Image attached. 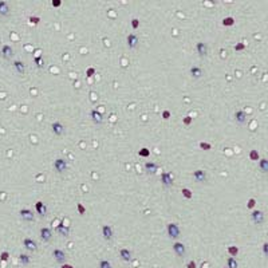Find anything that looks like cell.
<instances>
[{
  "label": "cell",
  "instance_id": "obj_33",
  "mask_svg": "<svg viewBox=\"0 0 268 268\" xmlns=\"http://www.w3.org/2000/svg\"><path fill=\"white\" fill-rule=\"evenodd\" d=\"M77 209H78V213H79L80 216H83V214L86 213V207L82 204V202H78L77 204Z\"/></svg>",
  "mask_w": 268,
  "mask_h": 268
},
{
  "label": "cell",
  "instance_id": "obj_25",
  "mask_svg": "<svg viewBox=\"0 0 268 268\" xmlns=\"http://www.w3.org/2000/svg\"><path fill=\"white\" fill-rule=\"evenodd\" d=\"M259 169L263 173H268V160L267 158H263V160L259 161Z\"/></svg>",
  "mask_w": 268,
  "mask_h": 268
},
{
  "label": "cell",
  "instance_id": "obj_16",
  "mask_svg": "<svg viewBox=\"0 0 268 268\" xmlns=\"http://www.w3.org/2000/svg\"><path fill=\"white\" fill-rule=\"evenodd\" d=\"M55 229H57V232H58L60 236H63V237H67V236L70 235V227H68V225H64L63 223L58 224V227H57Z\"/></svg>",
  "mask_w": 268,
  "mask_h": 268
},
{
  "label": "cell",
  "instance_id": "obj_30",
  "mask_svg": "<svg viewBox=\"0 0 268 268\" xmlns=\"http://www.w3.org/2000/svg\"><path fill=\"white\" fill-rule=\"evenodd\" d=\"M19 260H20V263L23 264V266H28V264H30V261H31V259H30L28 255H24V253H21L20 256H19Z\"/></svg>",
  "mask_w": 268,
  "mask_h": 268
},
{
  "label": "cell",
  "instance_id": "obj_32",
  "mask_svg": "<svg viewBox=\"0 0 268 268\" xmlns=\"http://www.w3.org/2000/svg\"><path fill=\"white\" fill-rule=\"evenodd\" d=\"M138 154L141 155V157H144V158H148L149 155H150V150H149L148 148H142V149H139Z\"/></svg>",
  "mask_w": 268,
  "mask_h": 268
},
{
  "label": "cell",
  "instance_id": "obj_22",
  "mask_svg": "<svg viewBox=\"0 0 268 268\" xmlns=\"http://www.w3.org/2000/svg\"><path fill=\"white\" fill-rule=\"evenodd\" d=\"M158 170V165L155 162H146L145 164V172L148 174H154Z\"/></svg>",
  "mask_w": 268,
  "mask_h": 268
},
{
  "label": "cell",
  "instance_id": "obj_23",
  "mask_svg": "<svg viewBox=\"0 0 268 268\" xmlns=\"http://www.w3.org/2000/svg\"><path fill=\"white\" fill-rule=\"evenodd\" d=\"M0 15L2 16H8L10 15V5L7 2H0Z\"/></svg>",
  "mask_w": 268,
  "mask_h": 268
},
{
  "label": "cell",
  "instance_id": "obj_10",
  "mask_svg": "<svg viewBox=\"0 0 268 268\" xmlns=\"http://www.w3.org/2000/svg\"><path fill=\"white\" fill-rule=\"evenodd\" d=\"M51 129H52V133H54L57 137L63 136L64 134V126L62 125V122H59V121H55V122L51 123Z\"/></svg>",
  "mask_w": 268,
  "mask_h": 268
},
{
  "label": "cell",
  "instance_id": "obj_39",
  "mask_svg": "<svg viewBox=\"0 0 268 268\" xmlns=\"http://www.w3.org/2000/svg\"><path fill=\"white\" fill-rule=\"evenodd\" d=\"M243 50H245L244 43H237V44H235V51H243Z\"/></svg>",
  "mask_w": 268,
  "mask_h": 268
},
{
  "label": "cell",
  "instance_id": "obj_21",
  "mask_svg": "<svg viewBox=\"0 0 268 268\" xmlns=\"http://www.w3.org/2000/svg\"><path fill=\"white\" fill-rule=\"evenodd\" d=\"M189 73H191L192 78H196V79H198V78L202 77V68L200 66H192L191 70H189Z\"/></svg>",
  "mask_w": 268,
  "mask_h": 268
},
{
  "label": "cell",
  "instance_id": "obj_37",
  "mask_svg": "<svg viewBox=\"0 0 268 268\" xmlns=\"http://www.w3.org/2000/svg\"><path fill=\"white\" fill-rule=\"evenodd\" d=\"M95 73H96V70H95L94 67H89V68L86 70V75H87V77H94Z\"/></svg>",
  "mask_w": 268,
  "mask_h": 268
},
{
  "label": "cell",
  "instance_id": "obj_9",
  "mask_svg": "<svg viewBox=\"0 0 268 268\" xmlns=\"http://www.w3.org/2000/svg\"><path fill=\"white\" fill-rule=\"evenodd\" d=\"M173 251H174V253H176L177 256H180V257L185 256V253H186V248H185V245H184L181 241H176V243H174V244H173Z\"/></svg>",
  "mask_w": 268,
  "mask_h": 268
},
{
  "label": "cell",
  "instance_id": "obj_17",
  "mask_svg": "<svg viewBox=\"0 0 268 268\" xmlns=\"http://www.w3.org/2000/svg\"><path fill=\"white\" fill-rule=\"evenodd\" d=\"M119 256L123 261L129 263V261H132V251L127 249V248H121L119 249Z\"/></svg>",
  "mask_w": 268,
  "mask_h": 268
},
{
  "label": "cell",
  "instance_id": "obj_27",
  "mask_svg": "<svg viewBox=\"0 0 268 268\" xmlns=\"http://www.w3.org/2000/svg\"><path fill=\"white\" fill-rule=\"evenodd\" d=\"M233 24H235V18L227 16V18H224V19H223V26H225V27H232Z\"/></svg>",
  "mask_w": 268,
  "mask_h": 268
},
{
  "label": "cell",
  "instance_id": "obj_19",
  "mask_svg": "<svg viewBox=\"0 0 268 268\" xmlns=\"http://www.w3.org/2000/svg\"><path fill=\"white\" fill-rule=\"evenodd\" d=\"M40 239L43 240V241H50V240L52 239V232L50 228H42L40 229Z\"/></svg>",
  "mask_w": 268,
  "mask_h": 268
},
{
  "label": "cell",
  "instance_id": "obj_35",
  "mask_svg": "<svg viewBox=\"0 0 268 268\" xmlns=\"http://www.w3.org/2000/svg\"><path fill=\"white\" fill-rule=\"evenodd\" d=\"M198 146H200L201 150H211V149H212V145L209 144V142H204V141H201Z\"/></svg>",
  "mask_w": 268,
  "mask_h": 268
},
{
  "label": "cell",
  "instance_id": "obj_4",
  "mask_svg": "<svg viewBox=\"0 0 268 268\" xmlns=\"http://www.w3.org/2000/svg\"><path fill=\"white\" fill-rule=\"evenodd\" d=\"M196 51H197V54H198L200 58H205L208 55V52H209V47H208L207 43L198 42L197 44H196Z\"/></svg>",
  "mask_w": 268,
  "mask_h": 268
},
{
  "label": "cell",
  "instance_id": "obj_13",
  "mask_svg": "<svg viewBox=\"0 0 268 268\" xmlns=\"http://www.w3.org/2000/svg\"><path fill=\"white\" fill-rule=\"evenodd\" d=\"M193 178H194L197 182H205L207 178H208L207 172H205V170H201V169L194 170V172H193Z\"/></svg>",
  "mask_w": 268,
  "mask_h": 268
},
{
  "label": "cell",
  "instance_id": "obj_15",
  "mask_svg": "<svg viewBox=\"0 0 268 268\" xmlns=\"http://www.w3.org/2000/svg\"><path fill=\"white\" fill-rule=\"evenodd\" d=\"M2 57L4 59H11L14 57V48L8 44H4L2 47Z\"/></svg>",
  "mask_w": 268,
  "mask_h": 268
},
{
  "label": "cell",
  "instance_id": "obj_7",
  "mask_svg": "<svg viewBox=\"0 0 268 268\" xmlns=\"http://www.w3.org/2000/svg\"><path fill=\"white\" fill-rule=\"evenodd\" d=\"M52 256H54V259L57 260V263H60V264H66V253H64V251H62V249H54L52 251Z\"/></svg>",
  "mask_w": 268,
  "mask_h": 268
},
{
  "label": "cell",
  "instance_id": "obj_43",
  "mask_svg": "<svg viewBox=\"0 0 268 268\" xmlns=\"http://www.w3.org/2000/svg\"><path fill=\"white\" fill-rule=\"evenodd\" d=\"M8 257H10V253H8V252H3V253L0 255V260H3V261H7Z\"/></svg>",
  "mask_w": 268,
  "mask_h": 268
},
{
  "label": "cell",
  "instance_id": "obj_20",
  "mask_svg": "<svg viewBox=\"0 0 268 268\" xmlns=\"http://www.w3.org/2000/svg\"><path fill=\"white\" fill-rule=\"evenodd\" d=\"M35 211H36V213H38V214H40V216H44V214L47 213V207H46L44 202L38 201L35 204Z\"/></svg>",
  "mask_w": 268,
  "mask_h": 268
},
{
  "label": "cell",
  "instance_id": "obj_18",
  "mask_svg": "<svg viewBox=\"0 0 268 268\" xmlns=\"http://www.w3.org/2000/svg\"><path fill=\"white\" fill-rule=\"evenodd\" d=\"M20 217L24 221H32L34 219H35V214H34V212L30 211V209H21L20 211Z\"/></svg>",
  "mask_w": 268,
  "mask_h": 268
},
{
  "label": "cell",
  "instance_id": "obj_14",
  "mask_svg": "<svg viewBox=\"0 0 268 268\" xmlns=\"http://www.w3.org/2000/svg\"><path fill=\"white\" fill-rule=\"evenodd\" d=\"M233 117H235V121L239 125H244L245 122H247V114H245L243 110L235 111V115H233Z\"/></svg>",
  "mask_w": 268,
  "mask_h": 268
},
{
  "label": "cell",
  "instance_id": "obj_3",
  "mask_svg": "<svg viewBox=\"0 0 268 268\" xmlns=\"http://www.w3.org/2000/svg\"><path fill=\"white\" fill-rule=\"evenodd\" d=\"M54 168L58 173H63L64 170L68 168V162L64 158H58V160L54 161Z\"/></svg>",
  "mask_w": 268,
  "mask_h": 268
},
{
  "label": "cell",
  "instance_id": "obj_42",
  "mask_svg": "<svg viewBox=\"0 0 268 268\" xmlns=\"http://www.w3.org/2000/svg\"><path fill=\"white\" fill-rule=\"evenodd\" d=\"M170 115H172V113H170L169 110H164L162 111V118H164V119H170Z\"/></svg>",
  "mask_w": 268,
  "mask_h": 268
},
{
  "label": "cell",
  "instance_id": "obj_28",
  "mask_svg": "<svg viewBox=\"0 0 268 268\" xmlns=\"http://www.w3.org/2000/svg\"><path fill=\"white\" fill-rule=\"evenodd\" d=\"M181 193H182V196L186 198V200H191V198L193 197V192H192L189 188H182V189H181Z\"/></svg>",
  "mask_w": 268,
  "mask_h": 268
},
{
  "label": "cell",
  "instance_id": "obj_38",
  "mask_svg": "<svg viewBox=\"0 0 268 268\" xmlns=\"http://www.w3.org/2000/svg\"><path fill=\"white\" fill-rule=\"evenodd\" d=\"M138 27H139V19H137V18L132 19V28H133V30H137Z\"/></svg>",
  "mask_w": 268,
  "mask_h": 268
},
{
  "label": "cell",
  "instance_id": "obj_36",
  "mask_svg": "<svg viewBox=\"0 0 268 268\" xmlns=\"http://www.w3.org/2000/svg\"><path fill=\"white\" fill-rule=\"evenodd\" d=\"M182 122H184V125H185V126H189V125L193 122V118L191 117V115H186V117H184Z\"/></svg>",
  "mask_w": 268,
  "mask_h": 268
},
{
  "label": "cell",
  "instance_id": "obj_29",
  "mask_svg": "<svg viewBox=\"0 0 268 268\" xmlns=\"http://www.w3.org/2000/svg\"><path fill=\"white\" fill-rule=\"evenodd\" d=\"M228 253L230 255V257H235L239 255V247H236V245H230V247H228Z\"/></svg>",
  "mask_w": 268,
  "mask_h": 268
},
{
  "label": "cell",
  "instance_id": "obj_46",
  "mask_svg": "<svg viewBox=\"0 0 268 268\" xmlns=\"http://www.w3.org/2000/svg\"><path fill=\"white\" fill-rule=\"evenodd\" d=\"M261 249H263V253L268 257V243H264V244H263V248H261Z\"/></svg>",
  "mask_w": 268,
  "mask_h": 268
},
{
  "label": "cell",
  "instance_id": "obj_34",
  "mask_svg": "<svg viewBox=\"0 0 268 268\" xmlns=\"http://www.w3.org/2000/svg\"><path fill=\"white\" fill-rule=\"evenodd\" d=\"M99 268H113V266H111V263L109 260H101L99 261Z\"/></svg>",
  "mask_w": 268,
  "mask_h": 268
},
{
  "label": "cell",
  "instance_id": "obj_6",
  "mask_svg": "<svg viewBox=\"0 0 268 268\" xmlns=\"http://www.w3.org/2000/svg\"><path fill=\"white\" fill-rule=\"evenodd\" d=\"M90 118H91V121L95 125H101L103 122V114L99 110H96V109H93V110L90 111Z\"/></svg>",
  "mask_w": 268,
  "mask_h": 268
},
{
  "label": "cell",
  "instance_id": "obj_12",
  "mask_svg": "<svg viewBox=\"0 0 268 268\" xmlns=\"http://www.w3.org/2000/svg\"><path fill=\"white\" fill-rule=\"evenodd\" d=\"M23 245H24V248H26L27 251H30V252H35L36 249H38V244H36V241H35V240H32V239H30V237H26L23 240Z\"/></svg>",
  "mask_w": 268,
  "mask_h": 268
},
{
  "label": "cell",
  "instance_id": "obj_1",
  "mask_svg": "<svg viewBox=\"0 0 268 268\" xmlns=\"http://www.w3.org/2000/svg\"><path fill=\"white\" fill-rule=\"evenodd\" d=\"M166 232H168V236L170 239H178L180 235H181V229H180L178 224L176 223H169L166 225Z\"/></svg>",
  "mask_w": 268,
  "mask_h": 268
},
{
  "label": "cell",
  "instance_id": "obj_5",
  "mask_svg": "<svg viewBox=\"0 0 268 268\" xmlns=\"http://www.w3.org/2000/svg\"><path fill=\"white\" fill-rule=\"evenodd\" d=\"M161 181L165 188H170L173 185V173L172 172H164L161 174Z\"/></svg>",
  "mask_w": 268,
  "mask_h": 268
},
{
  "label": "cell",
  "instance_id": "obj_41",
  "mask_svg": "<svg viewBox=\"0 0 268 268\" xmlns=\"http://www.w3.org/2000/svg\"><path fill=\"white\" fill-rule=\"evenodd\" d=\"M255 205H256V201H255V198H249V200H248V204H247V208H248V209H252Z\"/></svg>",
  "mask_w": 268,
  "mask_h": 268
},
{
  "label": "cell",
  "instance_id": "obj_11",
  "mask_svg": "<svg viewBox=\"0 0 268 268\" xmlns=\"http://www.w3.org/2000/svg\"><path fill=\"white\" fill-rule=\"evenodd\" d=\"M251 219L256 225H260L264 223V213L261 211H253L251 213Z\"/></svg>",
  "mask_w": 268,
  "mask_h": 268
},
{
  "label": "cell",
  "instance_id": "obj_26",
  "mask_svg": "<svg viewBox=\"0 0 268 268\" xmlns=\"http://www.w3.org/2000/svg\"><path fill=\"white\" fill-rule=\"evenodd\" d=\"M227 267L228 268H239V263L235 257H228L227 259Z\"/></svg>",
  "mask_w": 268,
  "mask_h": 268
},
{
  "label": "cell",
  "instance_id": "obj_2",
  "mask_svg": "<svg viewBox=\"0 0 268 268\" xmlns=\"http://www.w3.org/2000/svg\"><path fill=\"white\" fill-rule=\"evenodd\" d=\"M126 43H127V47H129V48H132V50H134V48H137V47H138L139 39H138V36H137L136 34L130 32L129 35L126 36Z\"/></svg>",
  "mask_w": 268,
  "mask_h": 268
},
{
  "label": "cell",
  "instance_id": "obj_40",
  "mask_svg": "<svg viewBox=\"0 0 268 268\" xmlns=\"http://www.w3.org/2000/svg\"><path fill=\"white\" fill-rule=\"evenodd\" d=\"M34 62L36 63V66H38L39 68H42L43 67V63H42V57H36V58H34Z\"/></svg>",
  "mask_w": 268,
  "mask_h": 268
},
{
  "label": "cell",
  "instance_id": "obj_8",
  "mask_svg": "<svg viewBox=\"0 0 268 268\" xmlns=\"http://www.w3.org/2000/svg\"><path fill=\"white\" fill-rule=\"evenodd\" d=\"M101 230H102V236H103L105 240L110 241V240L113 239L114 230H113V228H111L110 225H107V224H103V225H102V228H101Z\"/></svg>",
  "mask_w": 268,
  "mask_h": 268
},
{
  "label": "cell",
  "instance_id": "obj_44",
  "mask_svg": "<svg viewBox=\"0 0 268 268\" xmlns=\"http://www.w3.org/2000/svg\"><path fill=\"white\" fill-rule=\"evenodd\" d=\"M186 268H197V264H196L194 260H191L186 263Z\"/></svg>",
  "mask_w": 268,
  "mask_h": 268
},
{
  "label": "cell",
  "instance_id": "obj_31",
  "mask_svg": "<svg viewBox=\"0 0 268 268\" xmlns=\"http://www.w3.org/2000/svg\"><path fill=\"white\" fill-rule=\"evenodd\" d=\"M249 160H252V161H260V155H259L257 150H251V152H249Z\"/></svg>",
  "mask_w": 268,
  "mask_h": 268
},
{
  "label": "cell",
  "instance_id": "obj_24",
  "mask_svg": "<svg viewBox=\"0 0 268 268\" xmlns=\"http://www.w3.org/2000/svg\"><path fill=\"white\" fill-rule=\"evenodd\" d=\"M14 67H15V70H16L19 74H24V73H26V64H24L21 60H15L14 62Z\"/></svg>",
  "mask_w": 268,
  "mask_h": 268
},
{
  "label": "cell",
  "instance_id": "obj_47",
  "mask_svg": "<svg viewBox=\"0 0 268 268\" xmlns=\"http://www.w3.org/2000/svg\"><path fill=\"white\" fill-rule=\"evenodd\" d=\"M51 4H52V7H60V5H62V2H60V0H52Z\"/></svg>",
  "mask_w": 268,
  "mask_h": 268
},
{
  "label": "cell",
  "instance_id": "obj_49",
  "mask_svg": "<svg viewBox=\"0 0 268 268\" xmlns=\"http://www.w3.org/2000/svg\"><path fill=\"white\" fill-rule=\"evenodd\" d=\"M224 268H228V267H224Z\"/></svg>",
  "mask_w": 268,
  "mask_h": 268
},
{
  "label": "cell",
  "instance_id": "obj_48",
  "mask_svg": "<svg viewBox=\"0 0 268 268\" xmlns=\"http://www.w3.org/2000/svg\"><path fill=\"white\" fill-rule=\"evenodd\" d=\"M60 268H74V267L71 266V264H67V263H66V264H62Z\"/></svg>",
  "mask_w": 268,
  "mask_h": 268
},
{
  "label": "cell",
  "instance_id": "obj_45",
  "mask_svg": "<svg viewBox=\"0 0 268 268\" xmlns=\"http://www.w3.org/2000/svg\"><path fill=\"white\" fill-rule=\"evenodd\" d=\"M30 21L32 24H38L40 21V18H38V16H30Z\"/></svg>",
  "mask_w": 268,
  "mask_h": 268
}]
</instances>
